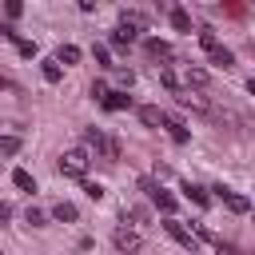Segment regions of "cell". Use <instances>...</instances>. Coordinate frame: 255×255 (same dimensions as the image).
<instances>
[{"label": "cell", "instance_id": "cell-1", "mask_svg": "<svg viewBox=\"0 0 255 255\" xmlns=\"http://www.w3.org/2000/svg\"><path fill=\"white\" fill-rule=\"evenodd\" d=\"M60 175H68V179H88V151L84 147H72V151H64L60 155Z\"/></svg>", "mask_w": 255, "mask_h": 255}, {"label": "cell", "instance_id": "cell-2", "mask_svg": "<svg viewBox=\"0 0 255 255\" xmlns=\"http://www.w3.org/2000/svg\"><path fill=\"white\" fill-rule=\"evenodd\" d=\"M139 191H147V195H151V203H155L167 219H175V207H179V203H175V195H171V191H163L155 179H139Z\"/></svg>", "mask_w": 255, "mask_h": 255}, {"label": "cell", "instance_id": "cell-3", "mask_svg": "<svg viewBox=\"0 0 255 255\" xmlns=\"http://www.w3.org/2000/svg\"><path fill=\"white\" fill-rule=\"evenodd\" d=\"M84 147H96V151H104L108 159H120V143H116V139H104L100 128H84Z\"/></svg>", "mask_w": 255, "mask_h": 255}, {"label": "cell", "instance_id": "cell-4", "mask_svg": "<svg viewBox=\"0 0 255 255\" xmlns=\"http://www.w3.org/2000/svg\"><path fill=\"white\" fill-rule=\"evenodd\" d=\"M163 231H167V235H171V239H175L179 247L195 251V231H191V227H183L179 219H163Z\"/></svg>", "mask_w": 255, "mask_h": 255}, {"label": "cell", "instance_id": "cell-5", "mask_svg": "<svg viewBox=\"0 0 255 255\" xmlns=\"http://www.w3.org/2000/svg\"><path fill=\"white\" fill-rule=\"evenodd\" d=\"M112 239H116L120 255H131V251H139V247H143V239H139L131 227H116V235H112Z\"/></svg>", "mask_w": 255, "mask_h": 255}, {"label": "cell", "instance_id": "cell-6", "mask_svg": "<svg viewBox=\"0 0 255 255\" xmlns=\"http://www.w3.org/2000/svg\"><path fill=\"white\" fill-rule=\"evenodd\" d=\"M215 191H219V199L227 203V211H235V215L251 211V199H247V195H239V191H231V187H215Z\"/></svg>", "mask_w": 255, "mask_h": 255}, {"label": "cell", "instance_id": "cell-7", "mask_svg": "<svg viewBox=\"0 0 255 255\" xmlns=\"http://www.w3.org/2000/svg\"><path fill=\"white\" fill-rule=\"evenodd\" d=\"M0 36H4V40H12V44H16V52H20V56H28V60H32V56H36V44H32V40H20V36H16V28H12V24H4V28H0Z\"/></svg>", "mask_w": 255, "mask_h": 255}, {"label": "cell", "instance_id": "cell-8", "mask_svg": "<svg viewBox=\"0 0 255 255\" xmlns=\"http://www.w3.org/2000/svg\"><path fill=\"white\" fill-rule=\"evenodd\" d=\"M143 48H147V56H151V60H171V56H175V52H171V44H167V40H159V36L143 40Z\"/></svg>", "mask_w": 255, "mask_h": 255}, {"label": "cell", "instance_id": "cell-9", "mask_svg": "<svg viewBox=\"0 0 255 255\" xmlns=\"http://www.w3.org/2000/svg\"><path fill=\"white\" fill-rule=\"evenodd\" d=\"M139 124H147V128H159V124H167V112H159L155 104H143V108H139Z\"/></svg>", "mask_w": 255, "mask_h": 255}, {"label": "cell", "instance_id": "cell-10", "mask_svg": "<svg viewBox=\"0 0 255 255\" xmlns=\"http://www.w3.org/2000/svg\"><path fill=\"white\" fill-rule=\"evenodd\" d=\"M163 128H167V135H171V139H175L179 147H183V143L191 139V131L183 128V120H175V116H167V124H163Z\"/></svg>", "mask_w": 255, "mask_h": 255}, {"label": "cell", "instance_id": "cell-11", "mask_svg": "<svg viewBox=\"0 0 255 255\" xmlns=\"http://www.w3.org/2000/svg\"><path fill=\"white\" fill-rule=\"evenodd\" d=\"M207 56H211V64H215V68H223V72H227V68H235V52H231V48H223V44H219L215 52H207Z\"/></svg>", "mask_w": 255, "mask_h": 255}, {"label": "cell", "instance_id": "cell-12", "mask_svg": "<svg viewBox=\"0 0 255 255\" xmlns=\"http://www.w3.org/2000/svg\"><path fill=\"white\" fill-rule=\"evenodd\" d=\"M104 108H108V112H128V108H131V96H128V92H108Z\"/></svg>", "mask_w": 255, "mask_h": 255}, {"label": "cell", "instance_id": "cell-13", "mask_svg": "<svg viewBox=\"0 0 255 255\" xmlns=\"http://www.w3.org/2000/svg\"><path fill=\"white\" fill-rule=\"evenodd\" d=\"M183 195L195 203V207H207L211 203V195H207V187H199V183H183Z\"/></svg>", "mask_w": 255, "mask_h": 255}, {"label": "cell", "instance_id": "cell-14", "mask_svg": "<svg viewBox=\"0 0 255 255\" xmlns=\"http://www.w3.org/2000/svg\"><path fill=\"white\" fill-rule=\"evenodd\" d=\"M80 211H76V203H68V199H60L56 207H52V219H60V223H72Z\"/></svg>", "mask_w": 255, "mask_h": 255}, {"label": "cell", "instance_id": "cell-15", "mask_svg": "<svg viewBox=\"0 0 255 255\" xmlns=\"http://www.w3.org/2000/svg\"><path fill=\"white\" fill-rule=\"evenodd\" d=\"M171 28L175 32H191V12L187 8H171Z\"/></svg>", "mask_w": 255, "mask_h": 255}, {"label": "cell", "instance_id": "cell-16", "mask_svg": "<svg viewBox=\"0 0 255 255\" xmlns=\"http://www.w3.org/2000/svg\"><path fill=\"white\" fill-rule=\"evenodd\" d=\"M40 72H44V80H48V84H60V76H64V68H60V60H56V56H52V60H44V64H40Z\"/></svg>", "mask_w": 255, "mask_h": 255}, {"label": "cell", "instance_id": "cell-17", "mask_svg": "<svg viewBox=\"0 0 255 255\" xmlns=\"http://www.w3.org/2000/svg\"><path fill=\"white\" fill-rule=\"evenodd\" d=\"M159 84H163L171 96H179V92H183V88H179V80H175V72H171L167 64H159Z\"/></svg>", "mask_w": 255, "mask_h": 255}, {"label": "cell", "instance_id": "cell-18", "mask_svg": "<svg viewBox=\"0 0 255 255\" xmlns=\"http://www.w3.org/2000/svg\"><path fill=\"white\" fill-rule=\"evenodd\" d=\"M203 84H207V68L187 64V92H191V88H203Z\"/></svg>", "mask_w": 255, "mask_h": 255}, {"label": "cell", "instance_id": "cell-19", "mask_svg": "<svg viewBox=\"0 0 255 255\" xmlns=\"http://www.w3.org/2000/svg\"><path fill=\"white\" fill-rule=\"evenodd\" d=\"M12 183H16V187H20V191H28V195H32V191H36V179H32V175H28V171H24V167H16V171H12Z\"/></svg>", "mask_w": 255, "mask_h": 255}, {"label": "cell", "instance_id": "cell-20", "mask_svg": "<svg viewBox=\"0 0 255 255\" xmlns=\"http://www.w3.org/2000/svg\"><path fill=\"white\" fill-rule=\"evenodd\" d=\"M195 36H199V44H203L207 52H215V48H219V40H215V28H211V24H203Z\"/></svg>", "mask_w": 255, "mask_h": 255}, {"label": "cell", "instance_id": "cell-21", "mask_svg": "<svg viewBox=\"0 0 255 255\" xmlns=\"http://www.w3.org/2000/svg\"><path fill=\"white\" fill-rule=\"evenodd\" d=\"M56 60H60V64H80V48H76V44H60Z\"/></svg>", "mask_w": 255, "mask_h": 255}, {"label": "cell", "instance_id": "cell-22", "mask_svg": "<svg viewBox=\"0 0 255 255\" xmlns=\"http://www.w3.org/2000/svg\"><path fill=\"white\" fill-rule=\"evenodd\" d=\"M175 100H179V104H183V108H199V112H207V104H203V100H199V96H191V92H179V96H175Z\"/></svg>", "mask_w": 255, "mask_h": 255}, {"label": "cell", "instance_id": "cell-23", "mask_svg": "<svg viewBox=\"0 0 255 255\" xmlns=\"http://www.w3.org/2000/svg\"><path fill=\"white\" fill-rule=\"evenodd\" d=\"M84 195L100 203V199H104V183H96V179H84Z\"/></svg>", "mask_w": 255, "mask_h": 255}, {"label": "cell", "instance_id": "cell-24", "mask_svg": "<svg viewBox=\"0 0 255 255\" xmlns=\"http://www.w3.org/2000/svg\"><path fill=\"white\" fill-rule=\"evenodd\" d=\"M92 56H96V64H100V68H116V64H112V56H108V48H104V44H96V48H92Z\"/></svg>", "mask_w": 255, "mask_h": 255}, {"label": "cell", "instance_id": "cell-25", "mask_svg": "<svg viewBox=\"0 0 255 255\" xmlns=\"http://www.w3.org/2000/svg\"><path fill=\"white\" fill-rule=\"evenodd\" d=\"M88 96L104 104V100H108V84H104V80H92V88H88Z\"/></svg>", "mask_w": 255, "mask_h": 255}, {"label": "cell", "instance_id": "cell-26", "mask_svg": "<svg viewBox=\"0 0 255 255\" xmlns=\"http://www.w3.org/2000/svg\"><path fill=\"white\" fill-rule=\"evenodd\" d=\"M0 151H4V155H16V151H20V139H16V135H4V139H0Z\"/></svg>", "mask_w": 255, "mask_h": 255}, {"label": "cell", "instance_id": "cell-27", "mask_svg": "<svg viewBox=\"0 0 255 255\" xmlns=\"http://www.w3.org/2000/svg\"><path fill=\"white\" fill-rule=\"evenodd\" d=\"M116 80H120L124 88H131V84H135V72H131V68H116Z\"/></svg>", "mask_w": 255, "mask_h": 255}, {"label": "cell", "instance_id": "cell-28", "mask_svg": "<svg viewBox=\"0 0 255 255\" xmlns=\"http://www.w3.org/2000/svg\"><path fill=\"white\" fill-rule=\"evenodd\" d=\"M28 223H32V227H44V223H48V215H44V211H36V207H28Z\"/></svg>", "mask_w": 255, "mask_h": 255}, {"label": "cell", "instance_id": "cell-29", "mask_svg": "<svg viewBox=\"0 0 255 255\" xmlns=\"http://www.w3.org/2000/svg\"><path fill=\"white\" fill-rule=\"evenodd\" d=\"M4 12H8V16H12V20H16V16H20V12H24V4H20V0H8V8H4Z\"/></svg>", "mask_w": 255, "mask_h": 255}, {"label": "cell", "instance_id": "cell-30", "mask_svg": "<svg viewBox=\"0 0 255 255\" xmlns=\"http://www.w3.org/2000/svg\"><path fill=\"white\" fill-rule=\"evenodd\" d=\"M131 219L135 223H147V207H131Z\"/></svg>", "mask_w": 255, "mask_h": 255}, {"label": "cell", "instance_id": "cell-31", "mask_svg": "<svg viewBox=\"0 0 255 255\" xmlns=\"http://www.w3.org/2000/svg\"><path fill=\"white\" fill-rule=\"evenodd\" d=\"M215 247H219V255H239V251H235V247H231V243H223V239H219V243H215Z\"/></svg>", "mask_w": 255, "mask_h": 255}, {"label": "cell", "instance_id": "cell-32", "mask_svg": "<svg viewBox=\"0 0 255 255\" xmlns=\"http://www.w3.org/2000/svg\"><path fill=\"white\" fill-rule=\"evenodd\" d=\"M247 92H251V96H255V76H251V80H247Z\"/></svg>", "mask_w": 255, "mask_h": 255}]
</instances>
